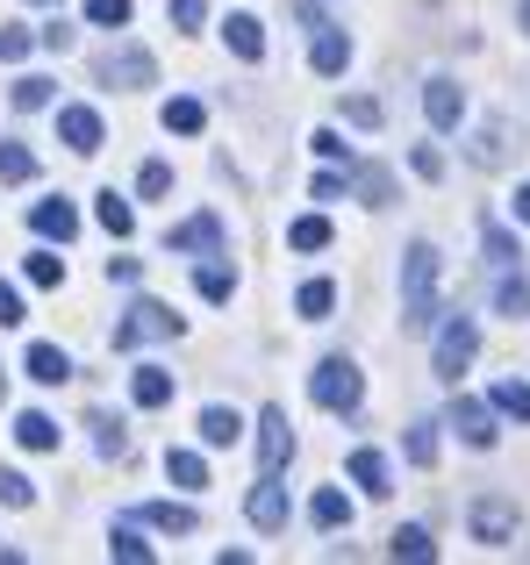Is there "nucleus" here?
<instances>
[{"label":"nucleus","instance_id":"nucleus-8","mask_svg":"<svg viewBox=\"0 0 530 565\" xmlns=\"http://www.w3.org/2000/svg\"><path fill=\"white\" fill-rule=\"evenodd\" d=\"M308 65H316L322 79H337V72L351 65V36L337 22H316V29H308Z\"/></svg>","mask_w":530,"mask_h":565},{"label":"nucleus","instance_id":"nucleus-54","mask_svg":"<svg viewBox=\"0 0 530 565\" xmlns=\"http://www.w3.org/2000/svg\"><path fill=\"white\" fill-rule=\"evenodd\" d=\"M0 401H8V380H0Z\"/></svg>","mask_w":530,"mask_h":565},{"label":"nucleus","instance_id":"nucleus-22","mask_svg":"<svg viewBox=\"0 0 530 565\" xmlns=\"http://www.w3.org/2000/svg\"><path fill=\"white\" fill-rule=\"evenodd\" d=\"M495 316H509V322H523V316H530V279L517 273V265H509L502 287H495Z\"/></svg>","mask_w":530,"mask_h":565},{"label":"nucleus","instance_id":"nucleus-12","mask_svg":"<svg viewBox=\"0 0 530 565\" xmlns=\"http://www.w3.org/2000/svg\"><path fill=\"white\" fill-rule=\"evenodd\" d=\"M294 458V429H287V408H265L258 415V466L265 472H279Z\"/></svg>","mask_w":530,"mask_h":565},{"label":"nucleus","instance_id":"nucleus-41","mask_svg":"<svg viewBox=\"0 0 530 565\" xmlns=\"http://www.w3.org/2000/svg\"><path fill=\"white\" fill-rule=\"evenodd\" d=\"M14 108H51V79L22 72V79H14Z\"/></svg>","mask_w":530,"mask_h":565},{"label":"nucleus","instance_id":"nucleus-39","mask_svg":"<svg viewBox=\"0 0 530 565\" xmlns=\"http://www.w3.org/2000/svg\"><path fill=\"white\" fill-rule=\"evenodd\" d=\"M0 501H8V509H29V501H36V487H29V472L0 466Z\"/></svg>","mask_w":530,"mask_h":565},{"label":"nucleus","instance_id":"nucleus-24","mask_svg":"<svg viewBox=\"0 0 530 565\" xmlns=\"http://www.w3.org/2000/svg\"><path fill=\"white\" fill-rule=\"evenodd\" d=\"M308 523H316V530H344V523H351V501L337 494V487H316V501H308Z\"/></svg>","mask_w":530,"mask_h":565},{"label":"nucleus","instance_id":"nucleus-30","mask_svg":"<svg viewBox=\"0 0 530 565\" xmlns=\"http://www.w3.org/2000/svg\"><path fill=\"white\" fill-rule=\"evenodd\" d=\"M0 180H8V186L36 180V151H29V143H0Z\"/></svg>","mask_w":530,"mask_h":565},{"label":"nucleus","instance_id":"nucleus-9","mask_svg":"<svg viewBox=\"0 0 530 565\" xmlns=\"http://www.w3.org/2000/svg\"><path fill=\"white\" fill-rule=\"evenodd\" d=\"M244 515L273 537V530H287V487H279V472H265V480L252 487V501H244Z\"/></svg>","mask_w":530,"mask_h":565},{"label":"nucleus","instance_id":"nucleus-36","mask_svg":"<svg viewBox=\"0 0 530 565\" xmlns=\"http://www.w3.org/2000/svg\"><path fill=\"white\" fill-rule=\"evenodd\" d=\"M287 244H294V250H322V244H330V222H322V215H294Z\"/></svg>","mask_w":530,"mask_h":565},{"label":"nucleus","instance_id":"nucleus-43","mask_svg":"<svg viewBox=\"0 0 530 565\" xmlns=\"http://www.w3.org/2000/svg\"><path fill=\"white\" fill-rule=\"evenodd\" d=\"M86 22H94V29H123L129 22V0H86Z\"/></svg>","mask_w":530,"mask_h":565},{"label":"nucleus","instance_id":"nucleus-10","mask_svg":"<svg viewBox=\"0 0 530 565\" xmlns=\"http://www.w3.org/2000/svg\"><path fill=\"white\" fill-rule=\"evenodd\" d=\"M423 115H431V129H459L466 122V86L459 79H431L423 86Z\"/></svg>","mask_w":530,"mask_h":565},{"label":"nucleus","instance_id":"nucleus-5","mask_svg":"<svg viewBox=\"0 0 530 565\" xmlns=\"http://www.w3.org/2000/svg\"><path fill=\"white\" fill-rule=\"evenodd\" d=\"M466 530H474L480 544H495V552L517 544V501H509V494H480L474 509H466Z\"/></svg>","mask_w":530,"mask_h":565},{"label":"nucleus","instance_id":"nucleus-40","mask_svg":"<svg viewBox=\"0 0 530 565\" xmlns=\"http://www.w3.org/2000/svg\"><path fill=\"white\" fill-rule=\"evenodd\" d=\"M344 122H359V129H380V122H388V108H380L373 94H351V100H344Z\"/></svg>","mask_w":530,"mask_h":565},{"label":"nucleus","instance_id":"nucleus-49","mask_svg":"<svg viewBox=\"0 0 530 565\" xmlns=\"http://www.w3.org/2000/svg\"><path fill=\"white\" fill-rule=\"evenodd\" d=\"M36 43H43V51H72V22H43Z\"/></svg>","mask_w":530,"mask_h":565},{"label":"nucleus","instance_id":"nucleus-27","mask_svg":"<svg viewBox=\"0 0 530 565\" xmlns=\"http://www.w3.org/2000/svg\"><path fill=\"white\" fill-rule=\"evenodd\" d=\"M480 250H488V265H502V273L523 258V250H517V236H509L502 222H480Z\"/></svg>","mask_w":530,"mask_h":565},{"label":"nucleus","instance_id":"nucleus-21","mask_svg":"<svg viewBox=\"0 0 530 565\" xmlns=\"http://www.w3.org/2000/svg\"><path fill=\"white\" fill-rule=\"evenodd\" d=\"M466 158H474V166H502L509 158V122H480L474 143H466Z\"/></svg>","mask_w":530,"mask_h":565},{"label":"nucleus","instance_id":"nucleus-53","mask_svg":"<svg viewBox=\"0 0 530 565\" xmlns=\"http://www.w3.org/2000/svg\"><path fill=\"white\" fill-rule=\"evenodd\" d=\"M517 14H523V29H530V0H523V8H517Z\"/></svg>","mask_w":530,"mask_h":565},{"label":"nucleus","instance_id":"nucleus-28","mask_svg":"<svg viewBox=\"0 0 530 565\" xmlns=\"http://www.w3.org/2000/svg\"><path fill=\"white\" fill-rule=\"evenodd\" d=\"M294 308H301L308 322H322V316L337 308V287H330V279H301V294H294Z\"/></svg>","mask_w":530,"mask_h":565},{"label":"nucleus","instance_id":"nucleus-50","mask_svg":"<svg viewBox=\"0 0 530 565\" xmlns=\"http://www.w3.org/2000/svg\"><path fill=\"white\" fill-rule=\"evenodd\" d=\"M108 279H115V287H137L144 265H137V258H108Z\"/></svg>","mask_w":530,"mask_h":565},{"label":"nucleus","instance_id":"nucleus-29","mask_svg":"<svg viewBox=\"0 0 530 565\" xmlns=\"http://www.w3.org/2000/svg\"><path fill=\"white\" fill-rule=\"evenodd\" d=\"M388 552H394V558H409V565H423V558H437V544H431V530L409 523V530H394V537H388Z\"/></svg>","mask_w":530,"mask_h":565},{"label":"nucleus","instance_id":"nucleus-48","mask_svg":"<svg viewBox=\"0 0 530 565\" xmlns=\"http://www.w3.org/2000/svg\"><path fill=\"white\" fill-rule=\"evenodd\" d=\"M14 322H29V316H22V294L0 279V330H14Z\"/></svg>","mask_w":530,"mask_h":565},{"label":"nucleus","instance_id":"nucleus-33","mask_svg":"<svg viewBox=\"0 0 530 565\" xmlns=\"http://www.w3.org/2000/svg\"><path fill=\"white\" fill-rule=\"evenodd\" d=\"M194 287H201V301H230V294H237V273H230V265H201V273H194Z\"/></svg>","mask_w":530,"mask_h":565},{"label":"nucleus","instance_id":"nucleus-18","mask_svg":"<svg viewBox=\"0 0 530 565\" xmlns=\"http://www.w3.org/2000/svg\"><path fill=\"white\" fill-rule=\"evenodd\" d=\"M57 437H65V429L51 423V415H14V444H22V451H57Z\"/></svg>","mask_w":530,"mask_h":565},{"label":"nucleus","instance_id":"nucleus-44","mask_svg":"<svg viewBox=\"0 0 530 565\" xmlns=\"http://www.w3.org/2000/svg\"><path fill=\"white\" fill-rule=\"evenodd\" d=\"M108 552H115V558H129V565H151V544H144L137 530H115V537H108Z\"/></svg>","mask_w":530,"mask_h":565},{"label":"nucleus","instance_id":"nucleus-31","mask_svg":"<svg viewBox=\"0 0 530 565\" xmlns=\"http://www.w3.org/2000/svg\"><path fill=\"white\" fill-rule=\"evenodd\" d=\"M94 215H100V230H108V236H129V230H137V207H129L123 193H100Z\"/></svg>","mask_w":530,"mask_h":565},{"label":"nucleus","instance_id":"nucleus-2","mask_svg":"<svg viewBox=\"0 0 530 565\" xmlns=\"http://www.w3.org/2000/svg\"><path fill=\"white\" fill-rule=\"evenodd\" d=\"M474 351H480V322H474V316H445L437 351H431V373L445 380V386H459V373L474 365Z\"/></svg>","mask_w":530,"mask_h":565},{"label":"nucleus","instance_id":"nucleus-26","mask_svg":"<svg viewBox=\"0 0 530 565\" xmlns=\"http://www.w3.org/2000/svg\"><path fill=\"white\" fill-rule=\"evenodd\" d=\"M166 472H172V487H187V494H201V487H209L201 451H166Z\"/></svg>","mask_w":530,"mask_h":565},{"label":"nucleus","instance_id":"nucleus-46","mask_svg":"<svg viewBox=\"0 0 530 565\" xmlns=\"http://www.w3.org/2000/svg\"><path fill=\"white\" fill-rule=\"evenodd\" d=\"M409 166H416V180H445V151H431V143H416Z\"/></svg>","mask_w":530,"mask_h":565},{"label":"nucleus","instance_id":"nucleus-17","mask_svg":"<svg viewBox=\"0 0 530 565\" xmlns=\"http://www.w3.org/2000/svg\"><path fill=\"white\" fill-rule=\"evenodd\" d=\"M129 401H137V408H166V401H172V373H166V365H137Z\"/></svg>","mask_w":530,"mask_h":565},{"label":"nucleus","instance_id":"nucleus-14","mask_svg":"<svg viewBox=\"0 0 530 565\" xmlns=\"http://www.w3.org/2000/svg\"><path fill=\"white\" fill-rule=\"evenodd\" d=\"M351 487H359V494H373V501L394 494V466L373 451V444H359V451H351Z\"/></svg>","mask_w":530,"mask_h":565},{"label":"nucleus","instance_id":"nucleus-7","mask_svg":"<svg viewBox=\"0 0 530 565\" xmlns=\"http://www.w3.org/2000/svg\"><path fill=\"white\" fill-rule=\"evenodd\" d=\"M452 429H459V444H474V451H495V401H452Z\"/></svg>","mask_w":530,"mask_h":565},{"label":"nucleus","instance_id":"nucleus-34","mask_svg":"<svg viewBox=\"0 0 530 565\" xmlns=\"http://www.w3.org/2000/svg\"><path fill=\"white\" fill-rule=\"evenodd\" d=\"M402 451H409V466H437V423H409Z\"/></svg>","mask_w":530,"mask_h":565},{"label":"nucleus","instance_id":"nucleus-16","mask_svg":"<svg viewBox=\"0 0 530 565\" xmlns=\"http://www.w3.org/2000/svg\"><path fill=\"white\" fill-rule=\"evenodd\" d=\"M29 380H36V386H65L72 380V359H65V351H57V344H29Z\"/></svg>","mask_w":530,"mask_h":565},{"label":"nucleus","instance_id":"nucleus-47","mask_svg":"<svg viewBox=\"0 0 530 565\" xmlns=\"http://www.w3.org/2000/svg\"><path fill=\"white\" fill-rule=\"evenodd\" d=\"M172 22H180V29H201V22H209V0H172Z\"/></svg>","mask_w":530,"mask_h":565},{"label":"nucleus","instance_id":"nucleus-1","mask_svg":"<svg viewBox=\"0 0 530 565\" xmlns=\"http://www.w3.org/2000/svg\"><path fill=\"white\" fill-rule=\"evenodd\" d=\"M437 322V244H409L402 250V330L423 337Z\"/></svg>","mask_w":530,"mask_h":565},{"label":"nucleus","instance_id":"nucleus-55","mask_svg":"<svg viewBox=\"0 0 530 565\" xmlns=\"http://www.w3.org/2000/svg\"><path fill=\"white\" fill-rule=\"evenodd\" d=\"M36 8H51V0H36Z\"/></svg>","mask_w":530,"mask_h":565},{"label":"nucleus","instance_id":"nucleus-38","mask_svg":"<svg viewBox=\"0 0 530 565\" xmlns=\"http://www.w3.org/2000/svg\"><path fill=\"white\" fill-rule=\"evenodd\" d=\"M137 193H144V201H166V193H172V166H166V158H151V166L137 172Z\"/></svg>","mask_w":530,"mask_h":565},{"label":"nucleus","instance_id":"nucleus-13","mask_svg":"<svg viewBox=\"0 0 530 565\" xmlns=\"http://www.w3.org/2000/svg\"><path fill=\"white\" fill-rule=\"evenodd\" d=\"M57 137H65V151L94 158V151H100V115H94V108H80V100H72V108H57Z\"/></svg>","mask_w":530,"mask_h":565},{"label":"nucleus","instance_id":"nucleus-45","mask_svg":"<svg viewBox=\"0 0 530 565\" xmlns=\"http://www.w3.org/2000/svg\"><path fill=\"white\" fill-rule=\"evenodd\" d=\"M29 43H36L29 29H0V65H22V57H29Z\"/></svg>","mask_w":530,"mask_h":565},{"label":"nucleus","instance_id":"nucleus-19","mask_svg":"<svg viewBox=\"0 0 530 565\" xmlns=\"http://www.w3.org/2000/svg\"><path fill=\"white\" fill-rule=\"evenodd\" d=\"M144 523H151V530H172V537H194V523H201V515L194 509H180V501H144Z\"/></svg>","mask_w":530,"mask_h":565},{"label":"nucleus","instance_id":"nucleus-20","mask_svg":"<svg viewBox=\"0 0 530 565\" xmlns=\"http://www.w3.org/2000/svg\"><path fill=\"white\" fill-rule=\"evenodd\" d=\"M244 437V415L237 408H223V401H215V408H201V444H215V451H223V444H237Z\"/></svg>","mask_w":530,"mask_h":565},{"label":"nucleus","instance_id":"nucleus-6","mask_svg":"<svg viewBox=\"0 0 530 565\" xmlns=\"http://www.w3.org/2000/svg\"><path fill=\"white\" fill-rule=\"evenodd\" d=\"M94 72H100V86H123V94H137V86H151V79H158V57H151V51H137V43H123V51H108Z\"/></svg>","mask_w":530,"mask_h":565},{"label":"nucleus","instance_id":"nucleus-3","mask_svg":"<svg viewBox=\"0 0 530 565\" xmlns=\"http://www.w3.org/2000/svg\"><path fill=\"white\" fill-rule=\"evenodd\" d=\"M308 394H316V408L351 415V408H359V394H365V380H359V365H351V359H322L316 373H308Z\"/></svg>","mask_w":530,"mask_h":565},{"label":"nucleus","instance_id":"nucleus-42","mask_svg":"<svg viewBox=\"0 0 530 565\" xmlns=\"http://www.w3.org/2000/svg\"><path fill=\"white\" fill-rule=\"evenodd\" d=\"M65 279V258H51V250H29V287H57Z\"/></svg>","mask_w":530,"mask_h":565},{"label":"nucleus","instance_id":"nucleus-11","mask_svg":"<svg viewBox=\"0 0 530 565\" xmlns=\"http://www.w3.org/2000/svg\"><path fill=\"white\" fill-rule=\"evenodd\" d=\"M166 250H223V215H215V207L187 215L180 230H166Z\"/></svg>","mask_w":530,"mask_h":565},{"label":"nucleus","instance_id":"nucleus-15","mask_svg":"<svg viewBox=\"0 0 530 565\" xmlns=\"http://www.w3.org/2000/svg\"><path fill=\"white\" fill-rule=\"evenodd\" d=\"M29 222H36V236H51V244H72V236H80V207L72 201H36Z\"/></svg>","mask_w":530,"mask_h":565},{"label":"nucleus","instance_id":"nucleus-23","mask_svg":"<svg viewBox=\"0 0 530 565\" xmlns=\"http://www.w3.org/2000/svg\"><path fill=\"white\" fill-rule=\"evenodd\" d=\"M223 43L237 57H265V29H258V14H230L223 22Z\"/></svg>","mask_w":530,"mask_h":565},{"label":"nucleus","instance_id":"nucleus-37","mask_svg":"<svg viewBox=\"0 0 530 565\" xmlns=\"http://www.w3.org/2000/svg\"><path fill=\"white\" fill-rule=\"evenodd\" d=\"M94 444H100V458H123L129 451V429L115 423V415H94Z\"/></svg>","mask_w":530,"mask_h":565},{"label":"nucleus","instance_id":"nucleus-35","mask_svg":"<svg viewBox=\"0 0 530 565\" xmlns=\"http://www.w3.org/2000/svg\"><path fill=\"white\" fill-rule=\"evenodd\" d=\"M359 193H365V207H388L394 201V172L388 166H359Z\"/></svg>","mask_w":530,"mask_h":565},{"label":"nucleus","instance_id":"nucleus-32","mask_svg":"<svg viewBox=\"0 0 530 565\" xmlns=\"http://www.w3.org/2000/svg\"><path fill=\"white\" fill-rule=\"evenodd\" d=\"M488 401H495L502 415H517V423H530V386H523V380H495Z\"/></svg>","mask_w":530,"mask_h":565},{"label":"nucleus","instance_id":"nucleus-52","mask_svg":"<svg viewBox=\"0 0 530 565\" xmlns=\"http://www.w3.org/2000/svg\"><path fill=\"white\" fill-rule=\"evenodd\" d=\"M517 222H523V230H530V180L517 186Z\"/></svg>","mask_w":530,"mask_h":565},{"label":"nucleus","instance_id":"nucleus-4","mask_svg":"<svg viewBox=\"0 0 530 565\" xmlns=\"http://www.w3.org/2000/svg\"><path fill=\"white\" fill-rule=\"evenodd\" d=\"M151 337H180V316H172L166 301H137L115 322V351H137V344H151Z\"/></svg>","mask_w":530,"mask_h":565},{"label":"nucleus","instance_id":"nucleus-25","mask_svg":"<svg viewBox=\"0 0 530 565\" xmlns=\"http://www.w3.org/2000/svg\"><path fill=\"white\" fill-rule=\"evenodd\" d=\"M201 122H209V108H201L194 94L166 100V129H172V137H201Z\"/></svg>","mask_w":530,"mask_h":565},{"label":"nucleus","instance_id":"nucleus-51","mask_svg":"<svg viewBox=\"0 0 530 565\" xmlns=\"http://www.w3.org/2000/svg\"><path fill=\"white\" fill-rule=\"evenodd\" d=\"M308 143H316L322 158H344V137H337V129H316V137H308Z\"/></svg>","mask_w":530,"mask_h":565}]
</instances>
